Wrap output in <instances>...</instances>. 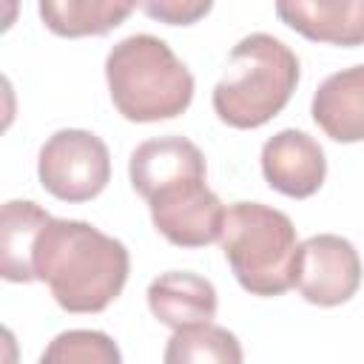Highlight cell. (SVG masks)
I'll return each instance as SVG.
<instances>
[{"label": "cell", "mask_w": 364, "mask_h": 364, "mask_svg": "<svg viewBox=\"0 0 364 364\" xmlns=\"http://www.w3.org/2000/svg\"><path fill=\"white\" fill-rule=\"evenodd\" d=\"M313 119L336 142L364 139V65L341 68L316 88Z\"/></svg>", "instance_id": "7c38bea8"}, {"label": "cell", "mask_w": 364, "mask_h": 364, "mask_svg": "<svg viewBox=\"0 0 364 364\" xmlns=\"http://www.w3.org/2000/svg\"><path fill=\"white\" fill-rule=\"evenodd\" d=\"M51 222V213H46L31 199H11L3 205V222H0V273L6 282H37L34 279V245L43 228Z\"/></svg>", "instance_id": "4fadbf2b"}, {"label": "cell", "mask_w": 364, "mask_h": 364, "mask_svg": "<svg viewBox=\"0 0 364 364\" xmlns=\"http://www.w3.org/2000/svg\"><path fill=\"white\" fill-rule=\"evenodd\" d=\"M296 82L299 57L279 37L256 31L233 46L213 85V111L230 128H259L290 102Z\"/></svg>", "instance_id": "3957f363"}, {"label": "cell", "mask_w": 364, "mask_h": 364, "mask_svg": "<svg viewBox=\"0 0 364 364\" xmlns=\"http://www.w3.org/2000/svg\"><path fill=\"white\" fill-rule=\"evenodd\" d=\"M114 108L131 122L179 117L193 100V77L171 46L154 34H131L105 57Z\"/></svg>", "instance_id": "7a4b0ae2"}, {"label": "cell", "mask_w": 364, "mask_h": 364, "mask_svg": "<svg viewBox=\"0 0 364 364\" xmlns=\"http://www.w3.org/2000/svg\"><path fill=\"white\" fill-rule=\"evenodd\" d=\"M43 188L63 202H88L111 179L108 145L82 128H63L46 139L37 159Z\"/></svg>", "instance_id": "5b68a950"}, {"label": "cell", "mask_w": 364, "mask_h": 364, "mask_svg": "<svg viewBox=\"0 0 364 364\" xmlns=\"http://www.w3.org/2000/svg\"><path fill=\"white\" fill-rule=\"evenodd\" d=\"M276 14L307 40L364 46V0H282Z\"/></svg>", "instance_id": "30bf717a"}, {"label": "cell", "mask_w": 364, "mask_h": 364, "mask_svg": "<svg viewBox=\"0 0 364 364\" xmlns=\"http://www.w3.org/2000/svg\"><path fill=\"white\" fill-rule=\"evenodd\" d=\"M136 3L125 0H43L40 17L60 37H100L117 28Z\"/></svg>", "instance_id": "5bb4252c"}, {"label": "cell", "mask_w": 364, "mask_h": 364, "mask_svg": "<svg viewBox=\"0 0 364 364\" xmlns=\"http://www.w3.org/2000/svg\"><path fill=\"white\" fill-rule=\"evenodd\" d=\"M128 176L134 191L148 202L156 191L176 185L182 179H205V156L202 151L176 134L145 139L142 145L134 148L131 162H128Z\"/></svg>", "instance_id": "9c48e42d"}, {"label": "cell", "mask_w": 364, "mask_h": 364, "mask_svg": "<svg viewBox=\"0 0 364 364\" xmlns=\"http://www.w3.org/2000/svg\"><path fill=\"white\" fill-rule=\"evenodd\" d=\"M139 9L148 17L162 20L168 26H191L199 17H205L213 6L210 0H159V3H142Z\"/></svg>", "instance_id": "e0dca14e"}, {"label": "cell", "mask_w": 364, "mask_h": 364, "mask_svg": "<svg viewBox=\"0 0 364 364\" xmlns=\"http://www.w3.org/2000/svg\"><path fill=\"white\" fill-rule=\"evenodd\" d=\"M262 173L273 191L290 199H307L324 185L327 159L310 134L284 128L262 145Z\"/></svg>", "instance_id": "ba28073f"}, {"label": "cell", "mask_w": 364, "mask_h": 364, "mask_svg": "<svg viewBox=\"0 0 364 364\" xmlns=\"http://www.w3.org/2000/svg\"><path fill=\"white\" fill-rule=\"evenodd\" d=\"M239 338L219 324H193L173 330L162 364H242Z\"/></svg>", "instance_id": "9a60e30c"}, {"label": "cell", "mask_w": 364, "mask_h": 364, "mask_svg": "<svg viewBox=\"0 0 364 364\" xmlns=\"http://www.w3.org/2000/svg\"><path fill=\"white\" fill-rule=\"evenodd\" d=\"M361 284V259L350 239L318 233L299 245L296 287L304 301L336 307L355 296Z\"/></svg>", "instance_id": "52a82bcc"}, {"label": "cell", "mask_w": 364, "mask_h": 364, "mask_svg": "<svg viewBox=\"0 0 364 364\" xmlns=\"http://www.w3.org/2000/svg\"><path fill=\"white\" fill-rule=\"evenodd\" d=\"M34 279L46 282L54 301L68 313H100L125 287L128 247L80 219H54L34 245Z\"/></svg>", "instance_id": "6da1fadb"}, {"label": "cell", "mask_w": 364, "mask_h": 364, "mask_svg": "<svg viewBox=\"0 0 364 364\" xmlns=\"http://www.w3.org/2000/svg\"><path fill=\"white\" fill-rule=\"evenodd\" d=\"M37 364H122V353L102 330H65L48 341Z\"/></svg>", "instance_id": "2e32d148"}, {"label": "cell", "mask_w": 364, "mask_h": 364, "mask_svg": "<svg viewBox=\"0 0 364 364\" xmlns=\"http://www.w3.org/2000/svg\"><path fill=\"white\" fill-rule=\"evenodd\" d=\"M148 307L165 327L182 330L193 324H210L219 299L208 279L191 270H168L148 284Z\"/></svg>", "instance_id": "8fae6325"}, {"label": "cell", "mask_w": 364, "mask_h": 364, "mask_svg": "<svg viewBox=\"0 0 364 364\" xmlns=\"http://www.w3.org/2000/svg\"><path fill=\"white\" fill-rule=\"evenodd\" d=\"M154 228L176 247H205L222 239L228 208L205 179H182L148 199Z\"/></svg>", "instance_id": "8992f818"}, {"label": "cell", "mask_w": 364, "mask_h": 364, "mask_svg": "<svg viewBox=\"0 0 364 364\" xmlns=\"http://www.w3.org/2000/svg\"><path fill=\"white\" fill-rule=\"evenodd\" d=\"M219 242L236 282L247 293L282 296L296 284L299 242L287 213L262 202H233Z\"/></svg>", "instance_id": "277c9868"}]
</instances>
